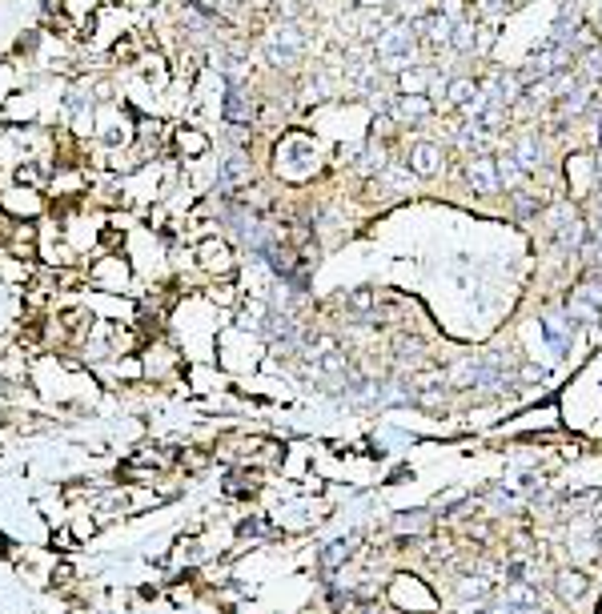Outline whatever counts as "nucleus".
I'll list each match as a JSON object with an SVG mask.
<instances>
[{
  "label": "nucleus",
  "instance_id": "obj_9",
  "mask_svg": "<svg viewBox=\"0 0 602 614\" xmlns=\"http://www.w3.org/2000/svg\"><path fill=\"white\" fill-rule=\"evenodd\" d=\"M558 594L562 598H582L586 594V578L578 574V570H562V574H558Z\"/></svg>",
  "mask_w": 602,
  "mask_h": 614
},
{
  "label": "nucleus",
  "instance_id": "obj_5",
  "mask_svg": "<svg viewBox=\"0 0 602 614\" xmlns=\"http://www.w3.org/2000/svg\"><path fill=\"white\" fill-rule=\"evenodd\" d=\"M422 29H426V40H430V45H450V36H454V24L442 17V13H430V17L422 20Z\"/></svg>",
  "mask_w": 602,
  "mask_h": 614
},
{
  "label": "nucleus",
  "instance_id": "obj_15",
  "mask_svg": "<svg viewBox=\"0 0 602 614\" xmlns=\"http://www.w3.org/2000/svg\"><path fill=\"white\" fill-rule=\"evenodd\" d=\"M454 45H458V49H470V24L454 29Z\"/></svg>",
  "mask_w": 602,
  "mask_h": 614
},
{
  "label": "nucleus",
  "instance_id": "obj_1",
  "mask_svg": "<svg viewBox=\"0 0 602 614\" xmlns=\"http://www.w3.org/2000/svg\"><path fill=\"white\" fill-rule=\"evenodd\" d=\"M599 309H602V277H599V274H590V277L582 281V285H578V290L570 293V301H566V317H570V322H574V317H586V322H590V317H594Z\"/></svg>",
  "mask_w": 602,
  "mask_h": 614
},
{
  "label": "nucleus",
  "instance_id": "obj_8",
  "mask_svg": "<svg viewBox=\"0 0 602 614\" xmlns=\"http://www.w3.org/2000/svg\"><path fill=\"white\" fill-rule=\"evenodd\" d=\"M514 161L522 165V169H538V161H542V149H538L534 137H522L518 149H514Z\"/></svg>",
  "mask_w": 602,
  "mask_h": 614
},
{
  "label": "nucleus",
  "instance_id": "obj_16",
  "mask_svg": "<svg viewBox=\"0 0 602 614\" xmlns=\"http://www.w3.org/2000/svg\"><path fill=\"white\" fill-rule=\"evenodd\" d=\"M482 8H486V13H498V8H502V0H482Z\"/></svg>",
  "mask_w": 602,
  "mask_h": 614
},
{
  "label": "nucleus",
  "instance_id": "obj_12",
  "mask_svg": "<svg viewBox=\"0 0 602 614\" xmlns=\"http://www.w3.org/2000/svg\"><path fill=\"white\" fill-rule=\"evenodd\" d=\"M522 173H526V169H522L514 157H502V161H498V181H502V185H518Z\"/></svg>",
  "mask_w": 602,
  "mask_h": 614
},
{
  "label": "nucleus",
  "instance_id": "obj_13",
  "mask_svg": "<svg viewBox=\"0 0 602 614\" xmlns=\"http://www.w3.org/2000/svg\"><path fill=\"white\" fill-rule=\"evenodd\" d=\"M562 245H570V249H578V245L586 241V233H582V221H570V225H562Z\"/></svg>",
  "mask_w": 602,
  "mask_h": 614
},
{
  "label": "nucleus",
  "instance_id": "obj_11",
  "mask_svg": "<svg viewBox=\"0 0 602 614\" xmlns=\"http://www.w3.org/2000/svg\"><path fill=\"white\" fill-rule=\"evenodd\" d=\"M478 97H482V93H478V84H474V81H454V84H450V100L466 105V109H470Z\"/></svg>",
  "mask_w": 602,
  "mask_h": 614
},
{
  "label": "nucleus",
  "instance_id": "obj_17",
  "mask_svg": "<svg viewBox=\"0 0 602 614\" xmlns=\"http://www.w3.org/2000/svg\"><path fill=\"white\" fill-rule=\"evenodd\" d=\"M599 249H602V229H599Z\"/></svg>",
  "mask_w": 602,
  "mask_h": 614
},
{
  "label": "nucleus",
  "instance_id": "obj_10",
  "mask_svg": "<svg viewBox=\"0 0 602 614\" xmlns=\"http://www.w3.org/2000/svg\"><path fill=\"white\" fill-rule=\"evenodd\" d=\"M546 338L554 341V350H566L570 345V325L562 317H546Z\"/></svg>",
  "mask_w": 602,
  "mask_h": 614
},
{
  "label": "nucleus",
  "instance_id": "obj_14",
  "mask_svg": "<svg viewBox=\"0 0 602 614\" xmlns=\"http://www.w3.org/2000/svg\"><path fill=\"white\" fill-rule=\"evenodd\" d=\"M349 546H354V538H349V542H338V546H329L326 562H329V566H338V562L345 558V554H349Z\"/></svg>",
  "mask_w": 602,
  "mask_h": 614
},
{
  "label": "nucleus",
  "instance_id": "obj_4",
  "mask_svg": "<svg viewBox=\"0 0 602 614\" xmlns=\"http://www.w3.org/2000/svg\"><path fill=\"white\" fill-rule=\"evenodd\" d=\"M409 49H414V29H409V24L390 29V33L382 36V45H377L382 57H398V52H409Z\"/></svg>",
  "mask_w": 602,
  "mask_h": 614
},
{
  "label": "nucleus",
  "instance_id": "obj_7",
  "mask_svg": "<svg viewBox=\"0 0 602 614\" xmlns=\"http://www.w3.org/2000/svg\"><path fill=\"white\" fill-rule=\"evenodd\" d=\"M506 602L518 606V611H534L538 606V590H530L526 582H514V586H506Z\"/></svg>",
  "mask_w": 602,
  "mask_h": 614
},
{
  "label": "nucleus",
  "instance_id": "obj_2",
  "mask_svg": "<svg viewBox=\"0 0 602 614\" xmlns=\"http://www.w3.org/2000/svg\"><path fill=\"white\" fill-rule=\"evenodd\" d=\"M466 181L474 185V193H498V189H502V181H498V161L474 157L470 169H466Z\"/></svg>",
  "mask_w": 602,
  "mask_h": 614
},
{
  "label": "nucleus",
  "instance_id": "obj_6",
  "mask_svg": "<svg viewBox=\"0 0 602 614\" xmlns=\"http://www.w3.org/2000/svg\"><path fill=\"white\" fill-rule=\"evenodd\" d=\"M398 121H422L426 113H430V100H422V97H402V100H393V109H390Z\"/></svg>",
  "mask_w": 602,
  "mask_h": 614
},
{
  "label": "nucleus",
  "instance_id": "obj_3",
  "mask_svg": "<svg viewBox=\"0 0 602 614\" xmlns=\"http://www.w3.org/2000/svg\"><path fill=\"white\" fill-rule=\"evenodd\" d=\"M409 165H414V173L430 177V173H438V165H442V149L430 145V141H422V145L409 149Z\"/></svg>",
  "mask_w": 602,
  "mask_h": 614
}]
</instances>
